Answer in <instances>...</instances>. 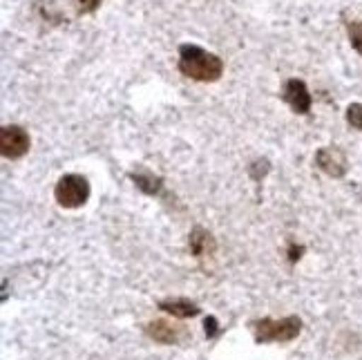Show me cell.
Returning <instances> with one entry per match:
<instances>
[{"label":"cell","instance_id":"cell-2","mask_svg":"<svg viewBox=\"0 0 362 360\" xmlns=\"http://www.w3.org/2000/svg\"><path fill=\"white\" fill-rule=\"evenodd\" d=\"M250 331H253L257 342H288L300 336L302 320L298 315H286L280 320L262 318V320L250 323Z\"/></svg>","mask_w":362,"mask_h":360},{"label":"cell","instance_id":"cell-4","mask_svg":"<svg viewBox=\"0 0 362 360\" xmlns=\"http://www.w3.org/2000/svg\"><path fill=\"white\" fill-rule=\"evenodd\" d=\"M30 134L21 126H5L0 130V152L5 159H21L30 150Z\"/></svg>","mask_w":362,"mask_h":360},{"label":"cell","instance_id":"cell-7","mask_svg":"<svg viewBox=\"0 0 362 360\" xmlns=\"http://www.w3.org/2000/svg\"><path fill=\"white\" fill-rule=\"evenodd\" d=\"M146 334L152 338V340H157L161 344H175L181 340V336H184V331H181L179 327L170 325V323H165V320H152L146 325Z\"/></svg>","mask_w":362,"mask_h":360},{"label":"cell","instance_id":"cell-9","mask_svg":"<svg viewBox=\"0 0 362 360\" xmlns=\"http://www.w3.org/2000/svg\"><path fill=\"white\" fill-rule=\"evenodd\" d=\"M190 248H192V253L197 255V257L213 253L215 242L211 238V233H206L204 228H194L192 235H190Z\"/></svg>","mask_w":362,"mask_h":360},{"label":"cell","instance_id":"cell-10","mask_svg":"<svg viewBox=\"0 0 362 360\" xmlns=\"http://www.w3.org/2000/svg\"><path fill=\"white\" fill-rule=\"evenodd\" d=\"M132 179H134L136 188H141L146 195H159L163 188L161 177H155L150 173H136V175H132Z\"/></svg>","mask_w":362,"mask_h":360},{"label":"cell","instance_id":"cell-5","mask_svg":"<svg viewBox=\"0 0 362 360\" xmlns=\"http://www.w3.org/2000/svg\"><path fill=\"white\" fill-rule=\"evenodd\" d=\"M282 99L291 105L296 115H306L311 110V92L302 79H288L282 88Z\"/></svg>","mask_w":362,"mask_h":360},{"label":"cell","instance_id":"cell-14","mask_svg":"<svg viewBox=\"0 0 362 360\" xmlns=\"http://www.w3.org/2000/svg\"><path fill=\"white\" fill-rule=\"evenodd\" d=\"M206 327V336L208 338H213V336H217V320H215V318L211 315V318H206V323H204Z\"/></svg>","mask_w":362,"mask_h":360},{"label":"cell","instance_id":"cell-3","mask_svg":"<svg viewBox=\"0 0 362 360\" xmlns=\"http://www.w3.org/2000/svg\"><path fill=\"white\" fill-rule=\"evenodd\" d=\"M54 197L63 209H81L90 197V184L83 175H63L54 188Z\"/></svg>","mask_w":362,"mask_h":360},{"label":"cell","instance_id":"cell-8","mask_svg":"<svg viewBox=\"0 0 362 360\" xmlns=\"http://www.w3.org/2000/svg\"><path fill=\"white\" fill-rule=\"evenodd\" d=\"M159 309L170 313L175 318H181V320H186V318H194L199 315V307L190 300H184V298H175V300H163L159 302Z\"/></svg>","mask_w":362,"mask_h":360},{"label":"cell","instance_id":"cell-6","mask_svg":"<svg viewBox=\"0 0 362 360\" xmlns=\"http://www.w3.org/2000/svg\"><path fill=\"white\" fill-rule=\"evenodd\" d=\"M315 163L317 168L327 173L329 177L333 179H340L346 175V168H349V163H346V157L344 152L336 146H327V148H320L315 152Z\"/></svg>","mask_w":362,"mask_h":360},{"label":"cell","instance_id":"cell-13","mask_svg":"<svg viewBox=\"0 0 362 360\" xmlns=\"http://www.w3.org/2000/svg\"><path fill=\"white\" fill-rule=\"evenodd\" d=\"M74 5H76L78 13H92L101 5V0H74Z\"/></svg>","mask_w":362,"mask_h":360},{"label":"cell","instance_id":"cell-11","mask_svg":"<svg viewBox=\"0 0 362 360\" xmlns=\"http://www.w3.org/2000/svg\"><path fill=\"white\" fill-rule=\"evenodd\" d=\"M346 32H349L351 47L362 57V21H346Z\"/></svg>","mask_w":362,"mask_h":360},{"label":"cell","instance_id":"cell-12","mask_svg":"<svg viewBox=\"0 0 362 360\" xmlns=\"http://www.w3.org/2000/svg\"><path fill=\"white\" fill-rule=\"evenodd\" d=\"M346 121H349L351 128L362 132V103H351L346 108Z\"/></svg>","mask_w":362,"mask_h":360},{"label":"cell","instance_id":"cell-1","mask_svg":"<svg viewBox=\"0 0 362 360\" xmlns=\"http://www.w3.org/2000/svg\"><path fill=\"white\" fill-rule=\"evenodd\" d=\"M179 72L199 83H215L224 74V61L199 45L184 43L179 47Z\"/></svg>","mask_w":362,"mask_h":360}]
</instances>
